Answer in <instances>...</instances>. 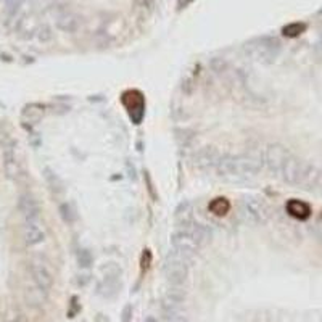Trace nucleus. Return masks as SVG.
<instances>
[{
	"instance_id": "f257e3e1",
	"label": "nucleus",
	"mask_w": 322,
	"mask_h": 322,
	"mask_svg": "<svg viewBox=\"0 0 322 322\" xmlns=\"http://www.w3.org/2000/svg\"><path fill=\"white\" fill-rule=\"evenodd\" d=\"M263 155H223L218 164V174L221 177H232V179H243V177L256 176L263 169Z\"/></svg>"
},
{
	"instance_id": "f03ea898",
	"label": "nucleus",
	"mask_w": 322,
	"mask_h": 322,
	"mask_svg": "<svg viewBox=\"0 0 322 322\" xmlns=\"http://www.w3.org/2000/svg\"><path fill=\"white\" fill-rule=\"evenodd\" d=\"M280 50H282L280 41L273 36L253 39V41H250L243 46V52H245L247 57L259 63H273L279 57Z\"/></svg>"
},
{
	"instance_id": "7ed1b4c3",
	"label": "nucleus",
	"mask_w": 322,
	"mask_h": 322,
	"mask_svg": "<svg viewBox=\"0 0 322 322\" xmlns=\"http://www.w3.org/2000/svg\"><path fill=\"white\" fill-rule=\"evenodd\" d=\"M190 263H192L190 256H187V254L177 252V250L173 248V252H169L164 258V266H163L164 277L173 285L184 284L188 277V268H190Z\"/></svg>"
},
{
	"instance_id": "20e7f679",
	"label": "nucleus",
	"mask_w": 322,
	"mask_h": 322,
	"mask_svg": "<svg viewBox=\"0 0 322 322\" xmlns=\"http://www.w3.org/2000/svg\"><path fill=\"white\" fill-rule=\"evenodd\" d=\"M290 157L292 155L287 147L280 145V143H269L263 152V163L271 173L280 174Z\"/></svg>"
},
{
	"instance_id": "39448f33",
	"label": "nucleus",
	"mask_w": 322,
	"mask_h": 322,
	"mask_svg": "<svg viewBox=\"0 0 322 322\" xmlns=\"http://www.w3.org/2000/svg\"><path fill=\"white\" fill-rule=\"evenodd\" d=\"M29 273H31L34 285L41 288V290L48 292L50 288H52L53 274H52V271H50L46 261H42L41 258H34L29 263Z\"/></svg>"
},
{
	"instance_id": "423d86ee",
	"label": "nucleus",
	"mask_w": 322,
	"mask_h": 322,
	"mask_svg": "<svg viewBox=\"0 0 322 322\" xmlns=\"http://www.w3.org/2000/svg\"><path fill=\"white\" fill-rule=\"evenodd\" d=\"M243 213L247 214V218H250L253 223H266L271 216L269 207L266 205V202H263L258 197H245L243 198Z\"/></svg>"
},
{
	"instance_id": "0eeeda50",
	"label": "nucleus",
	"mask_w": 322,
	"mask_h": 322,
	"mask_svg": "<svg viewBox=\"0 0 322 322\" xmlns=\"http://www.w3.org/2000/svg\"><path fill=\"white\" fill-rule=\"evenodd\" d=\"M171 243H173L174 250L187 254V256H190V258H193V254L202 248L195 238H193L190 234H187V232L184 229H181V227H177V229L174 230V234L171 235Z\"/></svg>"
},
{
	"instance_id": "6e6552de",
	"label": "nucleus",
	"mask_w": 322,
	"mask_h": 322,
	"mask_svg": "<svg viewBox=\"0 0 322 322\" xmlns=\"http://www.w3.org/2000/svg\"><path fill=\"white\" fill-rule=\"evenodd\" d=\"M2 164H3V173L10 181H18L24 176L23 166H21L18 157L15 153L13 147H5L2 152Z\"/></svg>"
},
{
	"instance_id": "1a4fd4ad",
	"label": "nucleus",
	"mask_w": 322,
	"mask_h": 322,
	"mask_svg": "<svg viewBox=\"0 0 322 322\" xmlns=\"http://www.w3.org/2000/svg\"><path fill=\"white\" fill-rule=\"evenodd\" d=\"M55 24L60 31L68 32V34H73L82 24V18L77 13H74L73 10L68 8H60L57 13H55Z\"/></svg>"
},
{
	"instance_id": "9d476101",
	"label": "nucleus",
	"mask_w": 322,
	"mask_h": 322,
	"mask_svg": "<svg viewBox=\"0 0 322 322\" xmlns=\"http://www.w3.org/2000/svg\"><path fill=\"white\" fill-rule=\"evenodd\" d=\"M221 157H223V155H221L214 147H203V148H200L195 153V157H193V164H195L198 169L208 171V169L218 168Z\"/></svg>"
},
{
	"instance_id": "9b49d317",
	"label": "nucleus",
	"mask_w": 322,
	"mask_h": 322,
	"mask_svg": "<svg viewBox=\"0 0 322 322\" xmlns=\"http://www.w3.org/2000/svg\"><path fill=\"white\" fill-rule=\"evenodd\" d=\"M23 238H24V243L26 245H39L46 240V230L44 227L39 224V221H26V224L23 227Z\"/></svg>"
},
{
	"instance_id": "f8f14e48",
	"label": "nucleus",
	"mask_w": 322,
	"mask_h": 322,
	"mask_svg": "<svg viewBox=\"0 0 322 322\" xmlns=\"http://www.w3.org/2000/svg\"><path fill=\"white\" fill-rule=\"evenodd\" d=\"M18 209L26 221L39 219V214H41V208H39L37 200L32 197L31 193H23V195L18 198Z\"/></svg>"
},
{
	"instance_id": "ddd939ff",
	"label": "nucleus",
	"mask_w": 322,
	"mask_h": 322,
	"mask_svg": "<svg viewBox=\"0 0 322 322\" xmlns=\"http://www.w3.org/2000/svg\"><path fill=\"white\" fill-rule=\"evenodd\" d=\"M39 26L41 24L34 20L32 15H21L15 23V31L18 32L21 39H32L36 36Z\"/></svg>"
},
{
	"instance_id": "4468645a",
	"label": "nucleus",
	"mask_w": 322,
	"mask_h": 322,
	"mask_svg": "<svg viewBox=\"0 0 322 322\" xmlns=\"http://www.w3.org/2000/svg\"><path fill=\"white\" fill-rule=\"evenodd\" d=\"M301 168H303V160H298L295 157H290L285 163L284 169H282V179H284L287 184L292 185H298L299 181V174H301Z\"/></svg>"
},
{
	"instance_id": "2eb2a0df",
	"label": "nucleus",
	"mask_w": 322,
	"mask_h": 322,
	"mask_svg": "<svg viewBox=\"0 0 322 322\" xmlns=\"http://www.w3.org/2000/svg\"><path fill=\"white\" fill-rule=\"evenodd\" d=\"M321 179V171L316 168L314 164L308 163V161H303V168H301V174H299V181L298 185L301 187H314Z\"/></svg>"
},
{
	"instance_id": "dca6fc26",
	"label": "nucleus",
	"mask_w": 322,
	"mask_h": 322,
	"mask_svg": "<svg viewBox=\"0 0 322 322\" xmlns=\"http://www.w3.org/2000/svg\"><path fill=\"white\" fill-rule=\"evenodd\" d=\"M285 209H287V213L292 216V218L299 219V221L308 219L309 214H311L309 205L301 202V200H288L287 205H285Z\"/></svg>"
},
{
	"instance_id": "f3484780",
	"label": "nucleus",
	"mask_w": 322,
	"mask_h": 322,
	"mask_svg": "<svg viewBox=\"0 0 322 322\" xmlns=\"http://www.w3.org/2000/svg\"><path fill=\"white\" fill-rule=\"evenodd\" d=\"M119 285L121 284H119L118 277H103L102 282H100L97 287V292H98V295H102L105 298H112L116 295Z\"/></svg>"
},
{
	"instance_id": "a211bd4d",
	"label": "nucleus",
	"mask_w": 322,
	"mask_h": 322,
	"mask_svg": "<svg viewBox=\"0 0 322 322\" xmlns=\"http://www.w3.org/2000/svg\"><path fill=\"white\" fill-rule=\"evenodd\" d=\"M44 113H46V110H44V105L29 103V105H26V107L23 108V113H21V116H23V119L26 121V123L36 124V123H39V121L42 119Z\"/></svg>"
},
{
	"instance_id": "6ab92c4d",
	"label": "nucleus",
	"mask_w": 322,
	"mask_h": 322,
	"mask_svg": "<svg viewBox=\"0 0 322 322\" xmlns=\"http://www.w3.org/2000/svg\"><path fill=\"white\" fill-rule=\"evenodd\" d=\"M208 209L216 216H224L229 213L230 209V202L224 197H218L214 200H211V203L208 205Z\"/></svg>"
},
{
	"instance_id": "aec40b11",
	"label": "nucleus",
	"mask_w": 322,
	"mask_h": 322,
	"mask_svg": "<svg viewBox=\"0 0 322 322\" xmlns=\"http://www.w3.org/2000/svg\"><path fill=\"white\" fill-rule=\"evenodd\" d=\"M192 213H193V208H192V203L190 202H182L179 207L176 209V221L177 224H185V223H190L192 219Z\"/></svg>"
},
{
	"instance_id": "412c9836",
	"label": "nucleus",
	"mask_w": 322,
	"mask_h": 322,
	"mask_svg": "<svg viewBox=\"0 0 322 322\" xmlns=\"http://www.w3.org/2000/svg\"><path fill=\"white\" fill-rule=\"evenodd\" d=\"M185 299V292H182L181 288H169L164 293L163 303L164 304H182Z\"/></svg>"
},
{
	"instance_id": "4be33fe9",
	"label": "nucleus",
	"mask_w": 322,
	"mask_h": 322,
	"mask_svg": "<svg viewBox=\"0 0 322 322\" xmlns=\"http://www.w3.org/2000/svg\"><path fill=\"white\" fill-rule=\"evenodd\" d=\"M44 176H46V181H47V184L50 187V190L55 192V193L63 192V182L60 181V177L55 174L53 171L46 169V171H44Z\"/></svg>"
},
{
	"instance_id": "5701e85b",
	"label": "nucleus",
	"mask_w": 322,
	"mask_h": 322,
	"mask_svg": "<svg viewBox=\"0 0 322 322\" xmlns=\"http://www.w3.org/2000/svg\"><path fill=\"white\" fill-rule=\"evenodd\" d=\"M304 31H306V24L304 23H290L282 29V32H284L287 37H298L299 34H303Z\"/></svg>"
},
{
	"instance_id": "b1692460",
	"label": "nucleus",
	"mask_w": 322,
	"mask_h": 322,
	"mask_svg": "<svg viewBox=\"0 0 322 322\" xmlns=\"http://www.w3.org/2000/svg\"><path fill=\"white\" fill-rule=\"evenodd\" d=\"M60 216H62V219L65 221L66 224H73L76 221V213H74V209L69 203L60 205Z\"/></svg>"
},
{
	"instance_id": "393cba45",
	"label": "nucleus",
	"mask_w": 322,
	"mask_h": 322,
	"mask_svg": "<svg viewBox=\"0 0 322 322\" xmlns=\"http://www.w3.org/2000/svg\"><path fill=\"white\" fill-rule=\"evenodd\" d=\"M77 263H79L81 268H89L93 263L92 253L89 250H79V253H77Z\"/></svg>"
},
{
	"instance_id": "a878e982",
	"label": "nucleus",
	"mask_w": 322,
	"mask_h": 322,
	"mask_svg": "<svg viewBox=\"0 0 322 322\" xmlns=\"http://www.w3.org/2000/svg\"><path fill=\"white\" fill-rule=\"evenodd\" d=\"M52 29L47 26V24H41L39 26V29H37V32H36V37L39 39L41 42H48L50 39H52Z\"/></svg>"
},
{
	"instance_id": "bb28decb",
	"label": "nucleus",
	"mask_w": 322,
	"mask_h": 322,
	"mask_svg": "<svg viewBox=\"0 0 322 322\" xmlns=\"http://www.w3.org/2000/svg\"><path fill=\"white\" fill-rule=\"evenodd\" d=\"M102 273H103V277H119L121 269L115 263H108L107 266L102 268Z\"/></svg>"
},
{
	"instance_id": "cd10ccee",
	"label": "nucleus",
	"mask_w": 322,
	"mask_h": 322,
	"mask_svg": "<svg viewBox=\"0 0 322 322\" xmlns=\"http://www.w3.org/2000/svg\"><path fill=\"white\" fill-rule=\"evenodd\" d=\"M136 3L140 8H152L153 7V0H136Z\"/></svg>"
},
{
	"instance_id": "c85d7f7f",
	"label": "nucleus",
	"mask_w": 322,
	"mask_h": 322,
	"mask_svg": "<svg viewBox=\"0 0 322 322\" xmlns=\"http://www.w3.org/2000/svg\"><path fill=\"white\" fill-rule=\"evenodd\" d=\"M131 313H132V308H131V306H126L124 311H123V322H129Z\"/></svg>"
},
{
	"instance_id": "c756f323",
	"label": "nucleus",
	"mask_w": 322,
	"mask_h": 322,
	"mask_svg": "<svg viewBox=\"0 0 322 322\" xmlns=\"http://www.w3.org/2000/svg\"><path fill=\"white\" fill-rule=\"evenodd\" d=\"M166 322H188L185 316H177V318H173V319H168Z\"/></svg>"
},
{
	"instance_id": "7c9ffc66",
	"label": "nucleus",
	"mask_w": 322,
	"mask_h": 322,
	"mask_svg": "<svg viewBox=\"0 0 322 322\" xmlns=\"http://www.w3.org/2000/svg\"><path fill=\"white\" fill-rule=\"evenodd\" d=\"M316 234H318L319 237H322V224H318V226H316Z\"/></svg>"
},
{
	"instance_id": "2f4dec72",
	"label": "nucleus",
	"mask_w": 322,
	"mask_h": 322,
	"mask_svg": "<svg viewBox=\"0 0 322 322\" xmlns=\"http://www.w3.org/2000/svg\"><path fill=\"white\" fill-rule=\"evenodd\" d=\"M143 322H158V319H155L153 316H148V318L143 321Z\"/></svg>"
},
{
	"instance_id": "473e14b6",
	"label": "nucleus",
	"mask_w": 322,
	"mask_h": 322,
	"mask_svg": "<svg viewBox=\"0 0 322 322\" xmlns=\"http://www.w3.org/2000/svg\"><path fill=\"white\" fill-rule=\"evenodd\" d=\"M190 2H192V0H181L179 5H181V7H182V5H184V7H185V5H187V3H190Z\"/></svg>"
},
{
	"instance_id": "72a5a7b5",
	"label": "nucleus",
	"mask_w": 322,
	"mask_h": 322,
	"mask_svg": "<svg viewBox=\"0 0 322 322\" xmlns=\"http://www.w3.org/2000/svg\"><path fill=\"white\" fill-rule=\"evenodd\" d=\"M3 2H5V5H7V3H10V2H13V0H3Z\"/></svg>"
}]
</instances>
